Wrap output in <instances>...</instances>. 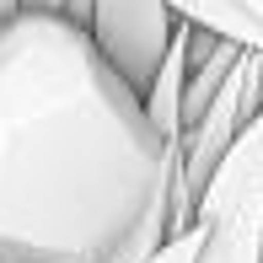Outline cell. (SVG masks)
Listing matches in <instances>:
<instances>
[{
    "mask_svg": "<svg viewBox=\"0 0 263 263\" xmlns=\"http://www.w3.org/2000/svg\"><path fill=\"white\" fill-rule=\"evenodd\" d=\"M177 166L76 16L0 22V263H113L172 204Z\"/></svg>",
    "mask_w": 263,
    "mask_h": 263,
    "instance_id": "obj_1",
    "label": "cell"
},
{
    "mask_svg": "<svg viewBox=\"0 0 263 263\" xmlns=\"http://www.w3.org/2000/svg\"><path fill=\"white\" fill-rule=\"evenodd\" d=\"M199 263H263V113L199 199Z\"/></svg>",
    "mask_w": 263,
    "mask_h": 263,
    "instance_id": "obj_2",
    "label": "cell"
},
{
    "mask_svg": "<svg viewBox=\"0 0 263 263\" xmlns=\"http://www.w3.org/2000/svg\"><path fill=\"white\" fill-rule=\"evenodd\" d=\"M166 6L199 27L220 32V38L242 43V49L263 54V0H166Z\"/></svg>",
    "mask_w": 263,
    "mask_h": 263,
    "instance_id": "obj_4",
    "label": "cell"
},
{
    "mask_svg": "<svg viewBox=\"0 0 263 263\" xmlns=\"http://www.w3.org/2000/svg\"><path fill=\"white\" fill-rule=\"evenodd\" d=\"M70 0H22V11H65Z\"/></svg>",
    "mask_w": 263,
    "mask_h": 263,
    "instance_id": "obj_5",
    "label": "cell"
},
{
    "mask_svg": "<svg viewBox=\"0 0 263 263\" xmlns=\"http://www.w3.org/2000/svg\"><path fill=\"white\" fill-rule=\"evenodd\" d=\"M16 11H22V0H0V22H11Z\"/></svg>",
    "mask_w": 263,
    "mask_h": 263,
    "instance_id": "obj_6",
    "label": "cell"
},
{
    "mask_svg": "<svg viewBox=\"0 0 263 263\" xmlns=\"http://www.w3.org/2000/svg\"><path fill=\"white\" fill-rule=\"evenodd\" d=\"M177 22L183 16H177L166 0H91V11H86V32L97 38L102 59L140 97L156 86Z\"/></svg>",
    "mask_w": 263,
    "mask_h": 263,
    "instance_id": "obj_3",
    "label": "cell"
}]
</instances>
